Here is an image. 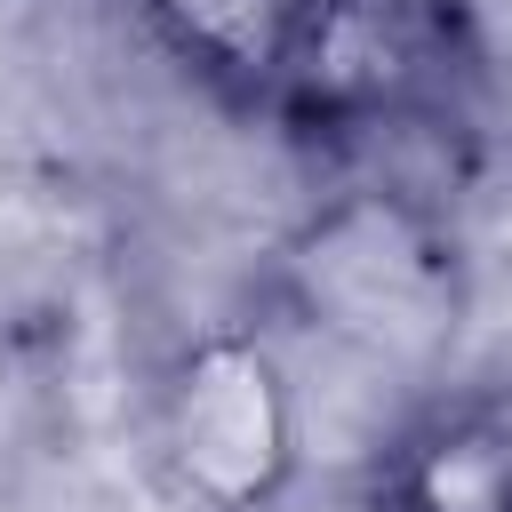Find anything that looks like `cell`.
Listing matches in <instances>:
<instances>
[{
	"label": "cell",
	"mask_w": 512,
	"mask_h": 512,
	"mask_svg": "<svg viewBox=\"0 0 512 512\" xmlns=\"http://www.w3.org/2000/svg\"><path fill=\"white\" fill-rule=\"evenodd\" d=\"M280 304L336 352L384 376H432L472 312L448 208L416 184L368 176L328 192L280 248Z\"/></svg>",
	"instance_id": "cell-1"
},
{
	"label": "cell",
	"mask_w": 512,
	"mask_h": 512,
	"mask_svg": "<svg viewBox=\"0 0 512 512\" xmlns=\"http://www.w3.org/2000/svg\"><path fill=\"white\" fill-rule=\"evenodd\" d=\"M480 40L464 0H304L272 120L304 144H384L456 128Z\"/></svg>",
	"instance_id": "cell-2"
},
{
	"label": "cell",
	"mask_w": 512,
	"mask_h": 512,
	"mask_svg": "<svg viewBox=\"0 0 512 512\" xmlns=\"http://www.w3.org/2000/svg\"><path fill=\"white\" fill-rule=\"evenodd\" d=\"M304 456L296 384L256 328H216L160 384V472L192 512H264Z\"/></svg>",
	"instance_id": "cell-3"
},
{
	"label": "cell",
	"mask_w": 512,
	"mask_h": 512,
	"mask_svg": "<svg viewBox=\"0 0 512 512\" xmlns=\"http://www.w3.org/2000/svg\"><path fill=\"white\" fill-rule=\"evenodd\" d=\"M384 512H512V416L432 408L376 464Z\"/></svg>",
	"instance_id": "cell-4"
},
{
	"label": "cell",
	"mask_w": 512,
	"mask_h": 512,
	"mask_svg": "<svg viewBox=\"0 0 512 512\" xmlns=\"http://www.w3.org/2000/svg\"><path fill=\"white\" fill-rule=\"evenodd\" d=\"M296 16L304 0H144V24L168 48V64L240 112H272Z\"/></svg>",
	"instance_id": "cell-5"
}]
</instances>
